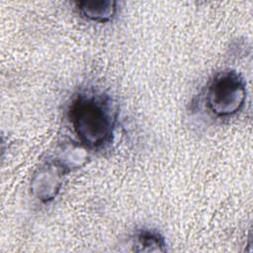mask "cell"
<instances>
[{"instance_id": "277c9868", "label": "cell", "mask_w": 253, "mask_h": 253, "mask_svg": "<svg viewBox=\"0 0 253 253\" xmlns=\"http://www.w3.org/2000/svg\"><path fill=\"white\" fill-rule=\"evenodd\" d=\"M76 5L84 18L97 23L109 22L117 13V2L112 0L80 1Z\"/></svg>"}, {"instance_id": "7a4b0ae2", "label": "cell", "mask_w": 253, "mask_h": 253, "mask_svg": "<svg viewBox=\"0 0 253 253\" xmlns=\"http://www.w3.org/2000/svg\"><path fill=\"white\" fill-rule=\"evenodd\" d=\"M246 85L242 77L232 70L221 71L210 82L206 92L208 110L216 118L236 115L246 101Z\"/></svg>"}, {"instance_id": "6da1fadb", "label": "cell", "mask_w": 253, "mask_h": 253, "mask_svg": "<svg viewBox=\"0 0 253 253\" xmlns=\"http://www.w3.org/2000/svg\"><path fill=\"white\" fill-rule=\"evenodd\" d=\"M69 120L79 141L85 147L100 148L111 141L116 113L108 97L84 93L71 103Z\"/></svg>"}, {"instance_id": "5b68a950", "label": "cell", "mask_w": 253, "mask_h": 253, "mask_svg": "<svg viewBox=\"0 0 253 253\" xmlns=\"http://www.w3.org/2000/svg\"><path fill=\"white\" fill-rule=\"evenodd\" d=\"M133 250L136 252H164L166 251V242L158 232L143 229L134 237Z\"/></svg>"}, {"instance_id": "3957f363", "label": "cell", "mask_w": 253, "mask_h": 253, "mask_svg": "<svg viewBox=\"0 0 253 253\" xmlns=\"http://www.w3.org/2000/svg\"><path fill=\"white\" fill-rule=\"evenodd\" d=\"M70 170L58 159L47 161L35 172L31 190L33 195L43 203L52 201L59 193L64 177Z\"/></svg>"}]
</instances>
